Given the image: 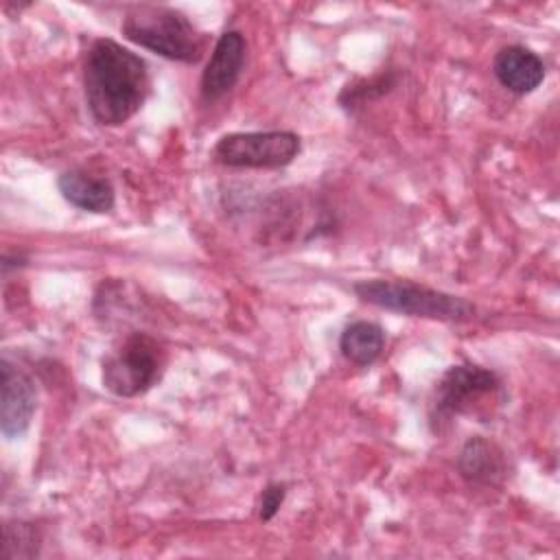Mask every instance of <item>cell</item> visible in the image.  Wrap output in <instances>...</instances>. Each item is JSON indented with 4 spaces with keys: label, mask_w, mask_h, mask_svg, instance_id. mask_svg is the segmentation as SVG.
Masks as SVG:
<instances>
[{
    "label": "cell",
    "mask_w": 560,
    "mask_h": 560,
    "mask_svg": "<svg viewBox=\"0 0 560 560\" xmlns=\"http://www.w3.org/2000/svg\"><path fill=\"white\" fill-rule=\"evenodd\" d=\"M149 88V66L140 55L107 37L92 42L83 61V90L94 122H127L147 101Z\"/></svg>",
    "instance_id": "6da1fadb"
},
{
    "label": "cell",
    "mask_w": 560,
    "mask_h": 560,
    "mask_svg": "<svg viewBox=\"0 0 560 560\" xmlns=\"http://www.w3.org/2000/svg\"><path fill=\"white\" fill-rule=\"evenodd\" d=\"M120 31L131 44L171 61L197 63L203 57V33L173 7L136 4L125 13Z\"/></svg>",
    "instance_id": "7a4b0ae2"
},
{
    "label": "cell",
    "mask_w": 560,
    "mask_h": 560,
    "mask_svg": "<svg viewBox=\"0 0 560 560\" xmlns=\"http://www.w3.org/2000/svg\"><path fill=\"white\" fill-rule=\"evenodd\" d=\"M354 295L372 306L394 311L409 317L440 319V322H466L475 315V306L453 293H444L411 280L372 278L352 284Z\"/></svg>",
    "instance_id": "3957f363"
},
{
    "label": "cell",
    "mask_w": 560,
    "mask_h": 560,
    "mask_svg": "<svg viewBox=\"0 0 560 560\" xmlns=\"http://www.w3.org/2000/svg\"><path fill=\"white\" fill-rule=\"evenodd\" d=\"M166 368L164 346L149 332H127L101 361V381L118 398L149 392Z\"/></svg>",
    "instance_id": "277c9868"
},
{
    "label": "cell",
    "mask_w": 560,
    "mask_h": 560,
    "mask_svg": "<svg viewBox=\"0 0 560 560\" xmlns=\"http://www.w3.org/2000/svg\"><path fill=\"white\" fill-rule=\"evenodd\" d=\"M499 394L501 378L497 372L475 363L451 365L435 385L431 422L440 427L457 416H481L497 405Z\"/></svg>",
    "instance_id": "5b68a950"
},
{
    "label": "cell",
    "mask_w": 560,
    "mask_h": 560,
    "mask_svg": "<svg viewBox=\"0 0 560 560\" xmlns=\"http://www.w3.org/2000/svg\"><path fill=\"white\" fill-rule=\"evenodd\" d=\"M300 149V136L293 131H234L217 140L212 158L228 168H282Z\"/></svg>",
    "instance_id": "8992f818"
},
{
    "label": "cell",
    "mask_w": 560,
    "mask_h": 560,
    "mask_svg": "<svg viewBox=\"0 0 560 560\" xmlns=\"http://www.w3.org/2000/svg\"><path fill=\"white\" fill-rule=\"evenodd\" d=\"M0 431L7 440L22 438L37 409L33 376L7 357L0 361Z\"/></svg>",
    "instance_id": "52a82bcc"
},
{
    "label": "cell",
    "mask_w": 560,
    "mask_h": 560,
    "mask_svg": "<svg viewBox=\"0 0 560 560\" xmlns=\"http://www.w3.org/2000/svg\"><path fill=\"white\" fill-rule=\"evenodd\" d=\"M245 55L247 44L243 33L225 31L217 39L199 81V92L203 101H219L238 83L245 68Z\"/></svg>",
    "instance_id": "ba28073f"
},
{
    "label": "cell",
    "mask_w": 560,
    "mask_h": 560,
    "mask_svg": "<svg viewBox=\"0 0 560 560\" xmlns=\"http://www.w3.org/2000/svg\"><path fill=\"white\" fill-rule=\"evenodd\" d=\"M497 81L512 94H529L545 81V61L521 44L503 46L492 59Z\"/></svg>",
    "instance_id": "9c48e42d"
},
{
    "label": "cell",
    "mask_w": 560,
    "mask_h": 560,
    "mask_svg": "<svg viewBox=\"0 0 560 560\" xmlns=\"http://www.w3.org/2000/svg\"><path fill=\"white\" fill-rule=\"evenodd\" d=\"M457 468L466 481L477 486H499L508 475L505 453L483 435H472L464 442Z\"/></svg>",
    "instance_id": "30bf717a"
},
{
    "label": "cell",
    "mask_w": 560,
    "mask_h": 560,
    "mask_svg": "<svg viewBox=\"0 0 560 560\" xmlns=\"http://www.w3.org/2000/svg\"><path fill=\"white\" fill-rule=\"evenodd\" d=\"M57 188L70 206L92 214L109 212L116 203V192L112 182L105 177L92 175L83 168L63 171L57 179Z\"/></svg>",
    "instance_id": "8fae6325"
},
{
    "label": "cell",
    "mask_w": 560,
    "mask_h": 560,
    "mask_svg": "<svg viewBox=\"0 0 560 560\" xmlns=\"http://www.w3.org/2000/svg\"><path fill=\"white\" fill-rule=\"evenodd\" d=\"M385 348V330L368 319L352 322L343 328L339 337L341 354L354 365H372Z\"/></svg>",
    "instance_id": "7c38bea8"
},
{
    "label": "cell",
    "mask_w": 560,
    "mask_h": 560,
    "mask_svg": "<svg viewBox=\"0 0 560 560\" xmlns=\"http://www.w3.org/2000/svg\"><path fill=\"white\" fill-rule=\"evenodd\" d=\"M42 534L33 523L4 521L2 525V558H35L39 553Z\"/></svg>",
    "instance_id": "4fadbf2b"
},
{
    "label": "cell",
    "mask_w": 560,
    "mask_h": 560,
    "mask_svg": "<svg viewBox=\"0 0 560 560\" xmlns=\"http://www.w3.org/2000/svg\"><path fill=\"white\" fill-rule=\"evenodd\" d=\"M396 83H398V77L387 70V72H381V74H376L372 79H363L359 83L346 85L343 92L339 94V105L346 112H354L357 107H363L365 103L387 94Z\"/></svg>",
    "instance_id": "5bb4252c"
},
{
    "label": "cell",
    "mask_w": 560,
    "mask_h": 560,
    "mask_svg": "<svg viewBox=\"0 0 560 560\" xmlns=\"http://www.w3.org/2000/svg\"><path fill=\"white\" fill-rule=\"evenodd\" d=\"M284 497H287V486L284 483H280V481L267 483L260 492V499H258V518L262 523L271 521L278 514V510L282 508Z\"/></svg>",
    "instance_id": "9a60e30c"
}]
</instances>
